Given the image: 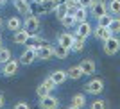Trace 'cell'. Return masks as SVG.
I'll return each instance as SVG.
<instances>
[{"instance_id":"obj_1","label":"cell","mask_w":120,"mask_h":109,"mask_svg":"<svg viewBox=\"0 0 120 109\" xmlns=\"http://www.w3.org/2000/svg\"><path fill=\"white\" fill-rule=\"evenodd\" d=\"M102 50H104V54L106 55H109V57H113V55L118 54V50H120V40L116 38V36H109L108 40L102 41Z\"/></svg>"},{"instance_id":"obj_2","label":"cell","mask_w":120,"mask_h":109,"mask_svg":"<svg viewBox=\"0 0 120 109\" xmlns=\"http://www.w3.org/2000/svg\"><path fill=\"white\" fill-rule=\"evenodd\" d=\"M18 68H20L18 59L11 57L9 61H5L4 65H0V73L4 75V77H15V75L18 73Z\"/></svg>"},{"instance_id":"obj_3","label":"cell","mask_w":120,"mask_h":109,"mask_svg":"<svg viewBox=\"0 0 120 109\" xmlns=\"http://www.w3.org/2000/svg\"><path fill=\"white\" fill-rule=\"evenodd\" d=\"M22 27H23L27 32H30V34H36L38 30H40V27H41V22H40V16H36V15H27L25 16V20H23V23H22Z\"/></svg>"},{"instance_id":"obj_4","label":"cell","mask_w":120,"mask_h":109,"mask_svg":"<svg viewBox=\"0 0 120 109\" xmlns=\"http://www.w3.org/2000/svg\"><path fill=\"white\" fill-rule=\"evenodd\" d=\"M104 91V80L102 79H91L88 84L84 86V93H88V95H93V97H97V95H100Z\"/></svg>"},{"instance_id":"obj_5","label":"cell","mask_w":120,"mask_h":109,"mask_svg":"<svg viewBox=\"0 0 120 109\" xmlns=\"http://www.w3.org/2000/svg\"><path fill=\"white\" fill-rule=\"evenodd\" d=\"M88 9H90V13H91L93 18H100L102 15L108 13V5H106V0H93Z\"/></svg>"},{"instance_id":"obj_6","label":"cell","mask_w":120,"mask_h":109,"mask_svg":"<svg viewBox=\"0 0 120 109\" xmlns=\"http://www.w3.org/2000/svg\"><path fill=\"white\" fill-rule=\"evenodd\" d=\"M91 23L88 20L84 22H79V23L75 25V30H74V36H79V38H84V40H88L91 36Z\"/></svg>"},{"instance_id":"obj_7","label":"cell","mask_w":120,"mask_h":109,"mask_svg":"<svg viewBox=\"0 0 120 109\" xmlns=\"http://www.w3.org/2000/svg\"><path fill=\"white\" fill-rule=\"evenodd\" d=\"M38 105H40V109H57L59 107V100L49 93V95H45V97L40 98V104Z\"/></svg>"},{"instance_id":"obj_8","label":"cell","mask_w":120,"mask_h":109,"mask_svg":"<svg viewBox=\"0 0 120 109\" xmlns=\"http://www.w3.org/2000/svg\"><path fill=\"white\" fill-rule=\"evenodd\" d=\"M57 4H59V0H43V2L38 5L40 15H50V13H54Z\"/></svg>"},{"instance_id":"obj_9","label":"cell","mask_w":120,"mask_h":109,"mask_svg":"<svg viewBox=\"0 0 120 109\" xmlns=\"http://www.w3.org/2000/svg\"><path fill=\"white\" fill-rule=\"evenodd\" d=\"M91 36L95 38V40H100V41H104L108 40L109 36H113V32H111L108 27H102V25H97L95 29H91Z\"/></svg>"},{"instance_id":"obj_10","label":"cell","mask_w":120,"mask_h":109,"mask_svg":"<svg viewBox=\"0 0 120 109\" xmlns=\"http://www.w3.org/2000/svg\"><path fill=\"white\" fill-rule=\"evenodd\" d=\"M29 38H30V32H27L23 27L13 32V43L15 45H25L29 41Z\"/></svg>"},{"instance_id":"obj_11","label":"cell","mask_w":120,"mask_h":109,"mask_svg":"<svg viewBox=\"0 0 120 109\" xmlns=\"http://www.w3.org/2000/svg\"><path fill=\"white\" fill-rule=\"evenodd\" d=\"M54 57V52H52V45L49 47H38L36 48V59L40 61H49Z\"/></svg>"},{"instance_id":"obj_12","label":"cell","mask_w":120,"mask_h":109,"mask_svg":"<svg viewBox=\"0 0 120 109\" xmlns=\"http://www.w3.org/2000/svg\"><path fill=\"white\" fill-rule=\"evenodd\" d=\"M34 61H36V50H29V48H25L23 52H22V55L18 57V63L23 65V66L32 65Z\"/></svg>"},{"instance_id":"obj_13","label":"cell","mask_w":120,"mask_h":109,"mask_svg":"<svg viewBox=\"0 0 120 109\" xmlns=\"http://www.w3.org/2000/svg\"><path fill=\"white\" fill-rule=\"evenodd\" d=\"M79 66L84 75H95V72H97V65L93 59H82L79 63Z\"/></svg>"},{"instance_id":"obj_14","label":"cell","mask_w":120,"mask_h":109,"mask_svg":"<svg viewBox=\"0 0 120 109\" xmlns=\"http://www.w3.org/2000/svg\"><path fill=\"white\" fill-rule=\"evenodd\" d=\"M13 5L16 7V11L20 13V15L27 16L32 13V7H30V4L27 2V0H13Z\"/></svg>"},{"instance_id":"obj_15","label":"cell","mask_w":120,"mask_h":109,"mask_svg":"<svg viewBox=\"0 0 120 109\" xmlns=\"http://www.w3.org/2000/svg\"><path fill=\"white\" fill-rule=\"evenodd\" d=\"M84 104H86V97L82 93H75L74 97H72L68 107L70 109H81V107H84Z\"/></svg>"},{"instance_id":"obj_16","label":"cell","mask_w":120,"mask_h":109,"mask_svg":"<svg viewBox=\"0 0 120 109\" xmlns=\"http://www.w3.org/2000/svg\"><path fill=\"white\" fill-rule=\"evenodd\" d=\"M84 45H86L84 38L74 36V41H72V45H70V52H74V54H81V52L84 50Z\"/></svg>"},{"instance_id":"obj_17","label":"cell","mask_w":120,"mask_h":109,"mask_svg":"<svg viewBox=\"0 0 120 109\" xmlns=\"http://www.w3.org/2000/svg\"><path fill=\"white\" fill-rule=\"evenodd\" d=\"M72 41H74V32H61V34L57 36V43H59L61 47H66L68 50H70Z\"/></svg>"},{"instance_id":"obj_18","label":"cell","mask_w":120,"mask_h":109,"mask_svg":"<svg viewBox=\"0 0 120 109\" xmlns=\"http://www.w3.org/2000/svg\"><path fill=\"white\" fill-rule=\"evenodd\" d=\"M49 77L54 80V84H56V86H59V84H63V82H66V79H68L65 70H56V72H52Z\"/></svg>"},{"instance_id":"obj_19","label":"cell","mask_w":120,"mask_h":109,"mask_svg":"<svg viewBox=\"0 0 120 109\" xmlns=\"http://www.w3.org/2000/svg\"><path fill=\"white\" fill-rule=\"evenodd\" d=\"M52 52H54V57H57V59H66L68 54H70V50L66 48V47H61L59 43L52 45Z\"/></svg>"},{"instance_id":"obj_20","label":"cell","mask_w":120,"mask_h":109,"mask_svg":"<svg viewBox=\"0 0 120 109\" xmlns=\"http://www.w3.org/2000/svg\"><path fill=\"white\" fill-rule=\"evenodd\" d=\"M65 72H66V77H68V79H72V80H79L81 77L84 75L79 65H77V66H70V68L65 70Z\"/></svg>"},{"instance_id":"obj_21","label":"cell","mask_w":120,"mask_h":109,"mask_svg":"<svg viewBox=\"0 0 120 109\" xmlns=\"http://www.w3.org/2000/svg\"><path fill=\"white\" fill-rule=\"evenodd\" d=\"M22 23H23V22H22L18 16H11V18H7V22H5V27H7L11 32H15V30L22 29Z\"/></svg>"},{"instance_id":"obj_22","label":"cell","mask_w":120,"mask_h":109,"mask_svg":"<svg viewBox=\"0 0 120 109\" xmlns=\"http://www.w3.org/2000/svg\"><path fill=\"white\" fill-rule=\"evenodd\" d=\"M74 20H75V23H79V22H84L86 18H88V9L86 7H77V9L74 11Z\"/></svg>"},{"instance_id":"obj_23","label":"cell","mask_w":120,"mask_h":109,"mask_svg":"<svg viewBox=\"0 0 120 109\" xmlns=\"http://www.w3.org/2000/svg\"><path fill=\"white\" fill-rule=\"evenodd\" d=\"M106 5H108L109 15L118 16V13H120V0H109V2H106Z\"/></svg>"},{"instance_id":"obj_24","label":"cell","mask_w":120,"mask_h":109,"mask_svg":"<svg viewBox=\"0 0 120 109\" xmlns=\"http://www.w3.org/2000/svg\"><path fill=\"white\" fill-rule=\"evenodd\" d=\"M59 22H61V25H63L65 29H68V30H70V29H74L75 25H77V23H75V20H74V16H72V15H66L65 18H61Z\"/></svg>"},{"instance_id":"obj_25","label":"cell","mask_w":120,"mask_h":109,"mask_svg":"<svg viewBox=\"0 0 120 109\" xmlns=\"http://www.w3.org/2000/svg\"><path fill=\"white\" fill-rule=\"evenodd\" d=\"M54 13H56V18H57V20H61V18H65V16L68 15V11H66V5H65V4H61V2L57 4V7H56Z\"/></svg>"},{"instance_id":"obj_26","label":"cell","mask_w":120,"mask_h":109,"mask_svg":"<svg viewBox=\"0 0 120 109\" xmlns=\"http://www.w3.org/2000/svg\"><path fill=\"white\" fill-rule=\"evenodd\" d=\"M13 55H11V50L5 48V47H0V65H4L5 61H9Z\"/></svg>"},{"instance_id":"obj_27","label":"cell","mask_w":120,"mask_h":109,"mask_svg":"<svg viewBox=\"0 0 120 109\" xmlns=\"http://www.w3.org/2000/svg\"><path fill=\"white\" fill-rule=\"evenodd\" d=\"M111 20H113V15H109V13H106V15H102L100 18H97V22H99L97 25H102V27H108V25L111 23Z\"/></svg>"},{"instance_id":"obj_28","label":"cell","mask_w":120,"mask_h":109,"mask_svg":"<svg viewBox=\"0 0 120 109\" xmlns=\"http://www.w3.org/2000/svg\"><path fill=\"white\" fill-rule=\"evenodd\" d=\"M63 4L66 5V11H68V15H74V11L79 7V4H77V0H65Z\"/></svg>"},{"instance_id":"obj_29","label":"cell","mask_w":120,"mask_h":109,"mask_svg":"<svg viewBox=\"0 0 120 109\" xmlns=\"http://www.w3.org/2000/svg\"><path fill=\"white\" fill-rule=\"evenodd\" d=\"M108 29H109L111 32H120V20L116 16H113V20H111V23L108 25Z\"/></svg>"},{"instance_id":"obj_30","label":"cell","mask_w":120,"mask_h":109,"mask_svg":"<svg viewBox=\"0 0 120 109\" xmlns=\"http://www.w3.org/2000/svg\"><path fill=\"white\" fill-rule=\"evenodd\" d=\"M90 107L91 109H104V107H108V102H106V100L97 98V100H93V102L90 104Z\"/></svg>"},{"instance_id":"obj_31","label":"cell","mask_w":120,"mask_h":109,"mask_svg":"<svg viewBox=\"0 0 120 109\" xmlns=\"http://www.w3.org/2000/svg\"><path fill=\"white\" fill-rule=\"evenodd\" d=\"M50 93V89L47 88L45 84H40L38 88H36V95H38V98H41V97H45V95Z\"/></svg>"},{"instance_id":"obj_32","label":"cell","mask_w":120,"mask_h":109,"mask_svg":"<svg viewBox=\"0 0 120 109\" xmlns=\"http://www.w3.org/2000/svg\"><path fill=\"white\" fill-rule=\"evenodd\" d=\"M41 84H45L47 88L50 89V91H52V89H56V84H54V80L50 79V77H47V79H43V80H41Z\"/></svg>"},{"instance_id":"obj_33","label":"cell","mask_w":120,"mask_h":109,"mask_svg":"<svg viewBox=\"0 0 120 109\" xmlns=\"http://www.w3.org/2000/svg\"><path fill=\"white\" fill-rule=\"evenodd\" d=\"M91 2H93V0H77V4H79V7H86V9L90 7V4H91Z\"/></svg>"},{"instance_id":"obj_34","label":"cell","mask_w":120,"mask_h":109,"mask_svg":"<svg viewBox=\"0 0 120 109\" xmlns=\"http://www.w3.org/2000/svg\"><path fill=\"white\" fill-rule=\"evenodd\" d=\"M15 107H16V109H29V104L22 100V102H18V104H15Z\"/></svg>"},{"instance_id":"obj_35","label":"cell","mask_w":120,"mask_h":109,"mask_svg":"<svg viewBox=\"0 0 120 109\" xmlns=\"http://www.w3.org/2000/svg\"><path fill=\"white\" fill-rule=\"evenodd\" d=\"M0 107H4V93L0 91Z\"/></svg>"},{"instance_id":"obj_36","label":"cell","mask_w":120,"mask_h":109,"mask_svg":"<svg viewBox=\"0 0 120 109\" xmlns=\"http://www.w3.org/2000/svg\"><path fill=\"white\" fill-rule=\"evenodd\" d=\"M32 2H34V4H36V5H40V4H41V2H43V0H32Z\"/></svg>"},{"instance_id":"obj_37","label":"cell","mask_w":120,"mask_h":109,"mask_svg":"<svg viewBox=\"0 0 120 109\" xmlns=\"http://www.w3.org/2000/svg\"><path fill=\"white\" fill-rule=\"evenodd\" d=\"M2 27H4V20H2V18H0V29H2Z\"/></svg>"},{"instance_id":"obj_38","label":"cell","mask_w":120,"mask_h":109,"mask_svg":"<svg viewBox=\"0 0 120 109\" xmlns=\"http://www.w3.org/2000/svg\"><path fill=\"white\" fill-rule=\"evenodd\" d=\"M5 2H7V0H0V5H4V4H5Z\"/></svg>"},{"instance_id":"obj_39","label":"cell","mask_w":120,"mask_h":109,"mask_svg":"<svg viewBox=\"0 0 120 109\" xmlns=\"http://www.w3.org/2000/svg\"><path fill=\"white\" fill-rule=\"evenodd\" d=\"M0 47H2V34H0Z\"/></svg>"}]
</instances>
